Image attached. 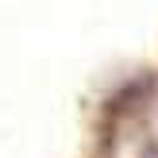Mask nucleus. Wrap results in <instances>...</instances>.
Masks as SVG:
<instances>
[{
  "mask_svg": "<svg viewBox=\"0 0 158 158\" xmlns=\"http://www.w3.org/2000/svg\"><path fill=\"white\" fill-rule=\"evenodd\" d=\"M147 158H158V147H151V151H147Z\"/></svg>",
  "mask_w": 158,
  "mask_h": 158,
  "instance_id": "obj_1",
  "label": "nucleus"
}]
</instances>
